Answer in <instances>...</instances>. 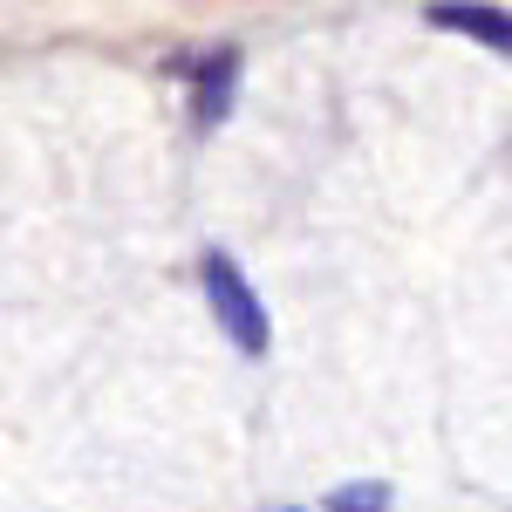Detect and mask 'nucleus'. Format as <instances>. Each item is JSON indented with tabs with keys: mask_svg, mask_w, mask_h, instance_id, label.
<instances>
[{
	"mask_svg": "<svg viewBox=\"0 0 512 512\" xmlns=\"http://www.w3.org/2000/svg\"><path fill=\"white\" fill-rule=\"evenodd\" d=\"M205 301H212V321L233 335L239 355H267V342H274V321H267V308H260V294H253V280L233 267V253H205Z\"/></svg>",
	"mask_w": 512,
	"mask_h": 512,
	"instance_id": "obj_1",
	"label": "nucleus"
},
{
	"mask_svg": "<svg viewBox=\"0 0 512 512\" xmlns=\"http://www.w3.org/2000/svg\"><path fill=\"white\" fill-rule=\"evenodd\" d=\"M431 28L472 35V41L499 48V55L512 62V14H506V7H485V0H437V7H431Z\"/></svg>",
	"mask_w": 512,
	"mask_h": 512,
	"instance_id": "obj_2",
	"label": "nucleus"
},
{
	"mask_svg": "<svg viewBox=\"0 0 512 512\" xmlns=\"http://www.w3.org/2000/svg\"><path fill=\"white\" fill-rule=\"evenodd\" d=\"M233 96H239V55H233V48H219V55L198 62V96H192L198 130H219L226 110H233Z\"/></svg>",
	"mask_w": 512,
	"mask_h": 512,
	"instance_id": "obj_3",
	"label": "nucleus"
},
{
	"mask_svg": "<svg viewBox=\"0 0 512 512\" xmlns=\"http://www.w3.org/2000/svg\"><path fill=\"white\" fill-rule=\"evenodd\" d=\"M321 506L328 512H376V506H390V485H335Z\"/></svg>",
	"mask_w": 512,
	"mask_h": 512,
	"instance_id": "obj_4",
	"label": "nucleus"
}]
</instances>
